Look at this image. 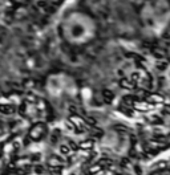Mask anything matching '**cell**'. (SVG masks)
I'll return each instance as SVG.
<instances>
[{"instance_id":"obj_7","label":"cell","mask_w":170,"mask_h":175,"mask_svg":"<svg viewBox=\"0 0 170 175\" xmlns=\"http://www.w3.org/2000/svg\"><path fill=\"white\" fill-rule=\"evenodd\" d=\"M60 154L61 155H64V157H68L69 154L72 153V150H71V147H69L68 145H60Z\"/></svg>"},{"instance_id":"obj_14","label":"cell","mask_w":170,"mask_h":175,"mask_svg":"<svg viewBox=\"0 0 170 175\" xmlns=\"http://www.w3.org/2000/svg\"><path fill=\"white\" fill-rule=\"evenodd\" d=\"M165 141H166V142H170V135L168 137V139H165Z\"/></svg>"},{"instance_id":"obj_10","label":"cell","mask_w":170,"mask_h":175,"mask_svg":"<svg viewBox=\"0 0 170 175\" xmlns=\"http://www.w3.org/2000/svg\"><path fill=\"white\" fill-rule=\"evenodd\" d=\"M25 109H27V107H25V102H24V104L20 105L19 109H17V110H19V113L22 114V115H24V114H25Z\"/></svg>"},{"instance_id":"obj_3","label":"cell","mask_w":170,"mask_h":175,"mask_svg":"<svg viewBox=\"0 0 170 175\" xmlns=\"http://www.w3.org/2000/svg\"><path fill=\"white\" fill-rule=\"evenodd\" d=\"M45 133H47L45 125L39 122V124L32 126V129H31V131H29V138L32 139V141H40V139L45 135Z\"/></svg>"},{"instance_id":"obj_5","label":"cell","mask_w":170,"mask_h":175,"mask_svg":"<svg viewBox=\"0 0 170 175\" xmlns=\"http://www.w3.org/2000/svg\"><path fill=\"white\" fill-rule=\"evenodd\" d=\"M48 164H49V167H56V166H61L64 164V159L60 158V157H51V159L48 160Z\"/></svg>"},{"instance_id":"obj_9","label":"cell","mask_w":170,"mask_h":175,"mask_svg":"<svg viewBox=\"0 0 170 175\" xmlns=\"http://www.w3.org/2000/svg\"><path fill=\"white\" fill-rule=\"evenodd\" d=\"M33 170H35V173H36V174H44V171H45V169H44L43 166H36Z\"/></svg>"},{"instance_id":"obj_15","label":"cell","mask_w":170,"mask_h":175,"mask_svg":"<svg viewBox=\"0 0 170 175\" xmlns=\"http://www.w3.org/2000/svg\"><path fill=\"white\" fill-rule=\"evenodd\" d=\"M114 175H116V174H114Z\"/></svg>"},{"instance_id":"obj_6","label":"cell","mask_w":170,"mask_h":175,"mask_svg":"<svg viewBox=\"0 0 170 175\" xmlns=\"http://www.w3.org/2000/svg\"><path fill=\"white\" fill-rule=\"evenodd\" d=\"M78 147L81 150H92L93 147V139H85V141H82L81 143L78 145Z\"/></svg>"},{"instance_id":"obj_4","label":"cell","mask_w":170,"mask_h":175,"mask_svg":"<svg viewBox=\"0 0 170 175\" xmlns=\"http://www.w3.org/2000/svg\"><path fill=\"white\" fill-rule=\"evenodd\" d=\"M16 111V107L11 104H0V113L2 114H13Z\"/></svg>"},{"instance_id":"obj_13","label":"cell","mask_w":170,"mask_h":175,"mask_svg":"<svg viewBox=\"0 0 170 175\" xmlns=\"http://www.w3.org/2000/svg\"><path fill=\"white\" fill-rule=\"evenodd\" d=\"M134 170H136L137 175H142V169H141V167H134Z\"/></svg>"},{"instance_id":"obj_8","label":"cell","mask_w":170,"mask_h":175,"mask_svg":"<svg viewBox=\"0 0 170 175\" xmlns=\"http://www.w3.org/2000/svg\"><path fill=\"white\" fill-rule=\"evenodd\" d=\"M49 174L51 175H62V167L61 166L49 167Z\"/></svg>"},{"instance_id":"obj_12","label":"cell","mask_w":170,"mask_h":175,"mask_svg":"<svg viewBox=\"0 0 170 175\" xmlns=\"http://www.w3.org/2000/svg\"><path fill=\"white\" fill-rule=\"evenodd\" d=\"M165 167H166V162H161V163L155 164V169H157V170H164Z\"/></svg>"},{"instance_id":"obj_11","label":"cell","mask_w":170,"mask_h":175,"mask_svg":"<svg viewBox=\"0 0 170 175\" xmlns=\"http://www.w3.org/2000/svg\"><path fill=\"white\" fill-rule=\"evenodd\" d=\"M68 146H69V147H71L72 151H76V150L78 149V145H76V143H75V142H72V141L68 143Z\"/></svg>"},{"instance_id":"obj_2","label":"cell","mask_w":170,"mask_h":175,"mask_svg":"<svg viewBox=\"0 0 170 175\" xmlns=\"http://www.w3.org/2000/svg\"><path fill=\"white\" fill-rule=\"evenodd\" d=\"M170 9L168 3L164 0H153L144 9V20L149 29L159 32L169 20Z\"/></svg>"},{"instance_id":"obj_1","label":"cell","mask_w":170,"mask_h":175,"mask_svg":"<svg viewBox=\"0 0 170 175\" xmlns=\"http://www.w3.org/2000/svg\"><path fill=\"white\" fill-rule=\"evenodd\" d=\"M96 29L95 20L81 12L72 13L64 23L65 36L75 44H82L92 40L96 35Z\"/></svg>"}]
</instances>
